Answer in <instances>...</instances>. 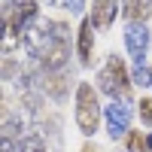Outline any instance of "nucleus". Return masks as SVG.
Segmentation results:
<instances>
[{"instance_id":"obj_5","label":"nucleus","mask_w":152,"mask_h":152,"mask_svg":"<svg viewBox=\"0 0 152 152\" xmlns=\"http://www.w3.org/2000/svg\"><path fill=\"white\" fill-rule=\"evenodd\" d=\"M76 58H79L82 67H91L94 58V24L88 15H82L79 28H76Z\"/></svg>"},{"instance_id":"obj_10","label":"nucleus","mask_w":152,"mask_h":152,"mask_svg":"<svg viewBox=\"0 0 152 152\" xmlns=\"http://www.w3.org/2000/svg\"><path fill=\"white\" fill-rule=\"evenodd\" d=\"M46 3L61 9V12H67V15H82L85 12V0H46Z\"/></svg>"},{"instance_id":"obj_7","label":"nucleus","mask_w":152,"mask_h":152,"mask_svg":"<svg viewBox=\"0 0 152 152\" xmlns=\"http://www.w3.org/2000/svg\"><path fill=\"white\" fill-rule=\"evenodd\" d=\"M152 0H122V15L125 21H149Z\"/></svg>"},{"instance_id":"obj_13","label":"nucleus","mask_w":152,"mask_h":152,"mask_svg":"<svg viewBox=\"0 0 152 152\" xmlns=\"http://www.w3.org/2000/svg\"><path fill=\"white\" fill-rule=\"evenodd\" d=\"M137 116H140V122L143 125H152V97H140L137 100Z\"/></svg>"},{"instance_id":"obj_2","label":"nucleus","mask_w":152,"mask_h":152,"mask_svg":"<svg viewBox=\"0 0 152 152\" xmlns=\"http://www.w3.org/2000/svg\"><path fill=\"white\" fill-rule=\"evenodd\" d=\"M131 88H134L131 67L119 55H110L97 70V91L107 94L110 100H131Z\"/></svg>"},{"instance_id":"obj_1","label":"nucleus","mask_w":152,"mask_h":152,"mask_svg":"<svg viewBox=\"0 0 152 152\" xmlns=\"http://www.w3.org/2000/svg\"><path fill=\"white\" fill-rule=\"evenodd\" d=\"M73 122L79 134L85 140L100 131V122H104V104H100V91L97 85L91 82H76V91H73Z\"/></svg>"},{"instance_id":"obj_12","label":"nucleus","mask_w":152,"mask_h":152,"mask_svg":"<svg viewBox=\"0 0 152 152\" xmlns=\"http://www.w3.org/2000/svg\"><path fill=\"white\" fill-rule=\"evenodd\" d=\"M0 152H21V140L15 134L3 131V134H0Z\"/></svg>"},{"instance_id":"obj_8","label":"nucleus","mask_w":152,"mask_h":152,"mask_svg":"<svg viewBox=\"0 0 152 152\" xmlns=\"http://www.w3.org/2000/svg\"><path fill=\"white\" fill-rule=\"evenodd\" d=\"M21 152H49V146H46V137H43L40 131H37L34 125H31V128L21 134Z\"/></svg>"},{"instance_id":"obj_4","label":"nucleus","mask_w":152,"mask_h":152,"mask_svg":"<svg viewBox=\"0 0 152 152\" xmlns=\"http://www.w3.org/2000/svg\"><path fill=\"white\" fill-rule=\"evenodd\" d=\"M125 49L131 64H146L152 49V24L149 21H125Z\"/></svg>"},{"instance_id":"obj_9","label":"nucleus","mask_w":152,"mask_h":152,"mask_svg":"<svg viewBox=\"0 0 152 152\" xmlns=\"http://www.w3.org/2000/svg\"><path fill=\"white\" fill-rule=\"evenodd\" d=\"M131 79L137 88H152V67L149 64H131Z\"/></svg>"},{"instance_id":"obj_11","label":"nucleus","mask_w":152,"mask_h":152,"mask_svg":"<svg viewBox=\"0 0 152 152\" xmlns=\"http://www.w3.org/2000/svg\"><path fill=\"white\" fill-rule=\"evenodd\" d=\"M125 152H152V149H149V140L140 131H131L125 137Z\"/></svg>"},{"instance_id":"obj_3","label":"nucleus","mask_w":152,"mask_h":152,"mask_svg":"<svg viewBox=\"0 0 152 152\" xmlns=\"http://www.w3.org/2000/svg\"><path fill=\"white\" fill-rule=\"evenodd\" d=\"M134 104L131 100H110L104 107V125L110 140H125L131 134V122H134Z\"/></svg>"},{"instance_id":"obj_14","label":"nucleus","mask_w":152,"mask_h":152,"mask_svg":"<svg viewBox=\"0 0 152 152\" xmlns=\"http://www.w3.org/2000/svg\"><path fill=\"white\" fill-rule=\"evenodd\" d=\"M146 140H149V149H152V131H149V134H146Z\"/></svg>"},{"instance_id":"obj_6","label":"nucleus","mask_w":152,"mask_h":152,"mask_svg":"<svg viewBox=\"0 0 152 152\" xmlns=\"http://www.w3.org/2000/svg\"><path fill=\"white\" fill-rule=\"evenodd\" d=\"M119 12H122L119 9V0H94L91 9H88V18H91L94 31H110Z\"/></svg>"}]
</instances>
